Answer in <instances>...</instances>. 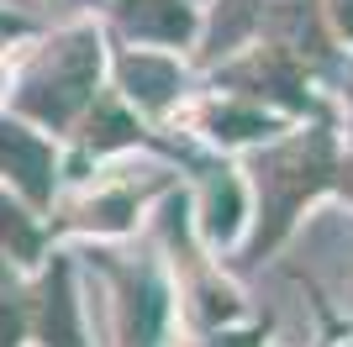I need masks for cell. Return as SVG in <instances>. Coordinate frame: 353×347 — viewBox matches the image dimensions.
<instances>
[{"label": "cell", "mask_w": 353, "mask_h": 347, "mask_svg": "<svg viewBox=\"0 0 353 347\" xmlns=\"http://www.w3.org/2000/svg\"><path fill=\"white\" fill-rule=\"evenodd\" d=\"M90 79H95V43H90V37H69L63 48H53L43 74L32 79L27 111L43 116V121H63V116L90 95Z\"/></svg>", "instance_id": "1"}, {"label": "cell", "mask_w": 353, "mask_h": 347, "mask_svg": "<svg viewBox=\"0 0 353 347\" xmlns=\"http://www.w3.org/2000/svg\"><path fill=\"white\" fill-rule=\"evenodd\" d=\"M0 163L16 174V185L32 200H48V147L27 137L21 127H0Z\"/></svg>", "instance_id": "2"}, {"label": "cell", "mask_w": 353, "mask_h": 347, "mask_svg": "<svg viewBox=\"0 0 353 347\" xmlns=\"http://www.w3.org/2000/svg\"><path fill=\"white\" fill-rule=\"evenodd\" d=\"M121 21L137 32V37H163V43H179L190 32V11L179 0H127L121 6Z\"/></svg>", "instance_id": "3"}, {"label": "cell", "mask_w": 353, "mask_h": 347, "mask_svg": "<svg viewBox=\"0 0 353 347\" xmlns=\"http://www.w3.org/2000/svg\"><path fill=\"white\" fill-rule=\"evenodd\" d=\"M127 85L132 95H143L148 105H159L169 90H174V69L163 58H127Z\"/></svg>", "instance_id": "4"}, {"label": "cell", "mask_w": 353, "mask_h": 347, "mask_svg": "<svg viewBox=\"0 0 353 347\" xmlns=\"http://www.w3.org/2000/svg\"><path fill=\"white\" fill-rule=\"evenodd\" d=\"M206 221H211V231H216V237H227V231L237 227V185H232V179H211Z\"/></svg>", "instance_id": "5"}, {"label": "cell", "mask_w": 353, "mask_h": 347, "mask_svg": "<svg viewBox=\"0 0 353 347\" xmlns=\"http://www.w3.org/2000/svg\"><path fill=\"white\" fill-rule=\"evenodd\" d=\"M48 342L79 347V337H74V311H69V295H63V274H59V289H48Z\"/></svg>", "instance_id": "6"}, {"label": "cell", "mask_w": 353, "mask_h": 347, "mask_svg": "<svg viewBox=\"0 0 353 347\" xmlns=\"http://www.w3.org/2000/svg\"><path fill=\"white\" fill-rule=\"evenodd\" d=\"M0 237H6V242H16V258H27L32 247H37L32 227H27L21 216H16V211H6V200H0Z\"/></svg>", "instance_id": "7"}, {"label": "cell", "mask_w": 353, "mask_h": 347, "mask_svg": "<svg viewBox=\"0 0 353 347\" xmlns=\"http://www.w3.org/2000/svg\"><path fill=\"white\" fill-rule=\"evenodd\" d=\"M259 11L253 0H227V16H216V43H232L237 32L248 27V16Z\"/></svg>", "instance_id": "8"}, {"label": "cell", "mask_w": 353, "mask_h": 347, "mask_svg": "<svg viewBox=\"0 0 353 347\" xmlns=\"http://www.w3.org/2000/svg\"><path fill=\"white\" fill-rule=\"evenodd\" d=\"M127 132H132V127H127L117 111H105V116H101V132H95V143H121Z\"/></svg>", "instance_id": "9"}, {"label": "cell", "mask_w": 353, "mask_h": 347, "mask_svg": "<svg viewBox=\"0 0 353 347\" xmlns=\"http://www.w3.org/2000/svg\"><path fill=\"white\" fill-rule=\"evenodd\" d=\"M221 347V342H216ZM227 347H253V337H227Z\"/></svg>", "instance_id": "10"}, {"label": "cell", "mask_w": 353, "mask_h": 347, "mask_svg": "<svg viewBox=\"0 0 353 347\" xmlns=\"http://www.w3.org/2000/svg\"><path fill=\"white\" fill-rule=\"evenodd\" d=\"M0 79H6V69H0Z\"/></svg>", "instance_id": "11"}]
</instances>
